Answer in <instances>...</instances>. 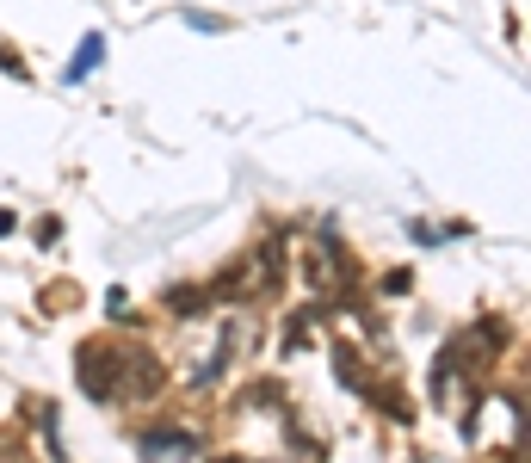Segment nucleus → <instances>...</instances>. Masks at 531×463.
Returning <instances> with one entry per match:
<instances>
[{"label":"nucleus","mask_w":531,"mask_h":463,"mask_svg":"<svg viewBox=\"0 0 531 463\" xmlns=\"http://www.w3.org/2000/svg\"><path fill=\"white\" fill-rule=\"evenodd\" d=\"M192 451H198L192 433H155V439H143V457L149 463H192Z\"/></svg>","instance_id":"nucleus-1"},{"label":"nucleus","mask_w":531,"mask_h":463,"mask_svg":"<svg viewBox=\"0 0 531 463\" xmlns=\"http://www.w3.org/2000/svg\"><path fill=\"white\" fill-rule=\"evenodd\" d=\"M93 62H99V38H87V44H81V56H75V75H68V81H81Z\"/></svg>","instance_id":"nucleus-2"}]
</instances>
